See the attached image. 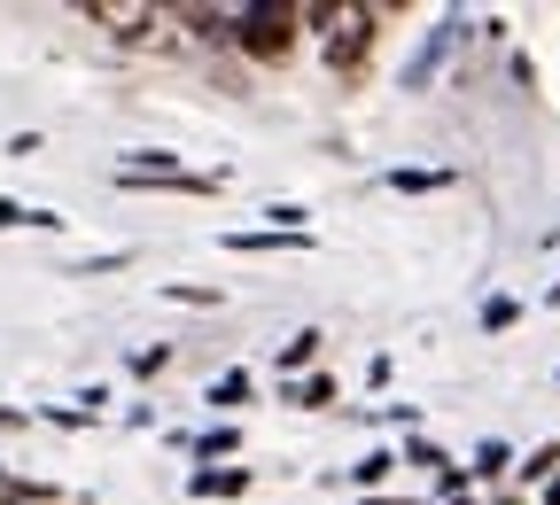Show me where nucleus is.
<instances>
[{
    "instance_id": "10",
    "label": "nucleus",
    "mask_w": 560,
    "mask_h": 505,
    "mask_svg": "<svg viewBox=\"0 0 560 505\" xmlns=\"http://www.w3.org/2000/svg\"><path fill=\"white\" fill-rule=\"evenodd\" d=\"M0 497H9V505H47L55 490L47 482H0Z\"/></svg>"
},
{
    "instance_id": "2",
    "label": "nucleus",
    "mask_w": 560,
    "mask_h": 505,
    "mask_svg": "<svg viewBox=\"0 0 560 505\" xmlns=\"http://www.w3.org/2000/svg\"><path fill=\"white\" fill-rule=\"evenodd\" d=\"M374 24H382V9H342V16H335V32H327L335 79H359V70H366V55H374Z\"/></svg>"
},
{
    "instance_id": "8",
    "label": "nucleus",
    "mask_w": 560,
    "mask_h": 505,
    "mask_svg": "<svg viewBox=\"0 0 560 505\" xmlns=\"http://www.w3.org/2000/svg\"><path fill=\"white\" fill-rule=\"evenodd\" d=\"M452 172H389V187H405V195H429V187H444Z\"/></svg>"
},
{
    "instance_id": "4",
    "label": "nucleus",
    "mask_w": 560,
    "mask_h": 505,
    "mask_svg": "<svg viewBox=\"0 0 560 505\" xmlns=\"http://www.w3.org/2000/svg\"><path fill=\"white\" fill-rule=\"evenodd\" d=\"M172 24H187L195 39H234V9H172Z\"/></svg>"
},
{
    "instance_id": "6",
    "label": "nucleus",
    "mask_w": 560,
    "mask_h": 505,
    "mask_svg": "<svg viewBox=\"0 0 560 505\" xmlns=\"http://www.w3.org/2000/svg\"><path fill=\"white\" fill-rule=\"evenodd\" d=\"M312 357H319V334H312V327L280 342V366H289V374H296V366H312Z\"/></svg>"
},
{
    "instance_id": "13",
    "label": "nucleus",
    "mask_w": 560,
    "mask_h": 505,
    "mask_svg": "<svg viewBox=\"0 0 560 505\" xmlns=\"http://www.w3.org/2000/svg\"><path fill=\"white\" fill-rule=\"evenodd\" d=\"M195 451H202V459H226V451H234V427H210V436H202Z\"/></svg>"
},
{
    "instance_id": "5",
    "label": "nucleus",
    "mask_w": 560,
    "mask_h": 505,
    "mask_svg": "<svg viewBox=\"0 0 560 505\" xmlns=\"http://www.w3.org/2000/svg\"><path fill=\"white\" fill-rule=\"evenodd\" d=\"M187 490H195V497H242V490H249V474H242V467H202Z\"/></svg>"
},
{
    "instance_id": "9",
    "label": "nucleus",
    "mask_w": 560,
    "mask_h": 505,
    "mask_svg": "<svg viewBox=\"0 0 560 505\" xmlns=\"http://www.w3.org/2000/svg\"><path fill=\"white\" fill-rule=\"evenodd\" d=\"M210 404H226V412H234V404H249V374H226L219 389H210Z\"/></svg>"
},
{
    "instance_id": "3",
    "label": "nucleus",
    "mask_w": 560,
    "mask_h": 505,
    "mask_svg": "<svg viewBox=\"0 0 560 505\" xmlns=\"http://www.w3.org/2000/svg\"><path fill=\"white\" fill-rule=\"evenodd\" d=\"M86 24H109V32H117V39H132V47H149V39L164 32V16H156V9H125V0H94Z\"/></svg>"
},
{
    "instance_id": "19",
    "label": "nucleus",
    "mask_w": 560,
    "mask_h": 505,
    "mask_svg": "<svg viewBox=\"0 0 560 505\" xmlns=\"http://www.w3.org/2000/svg\"><path fill=\"white\" fill-rule=\"evenodd\" d=\"M366 505H420V497H366Z\"/></svg>"
},
{
    "instance_id": "18",
    "label": "nucleus",
    "mask_w": 560,
    "mask_h": 505,
    "mask_svg": "<svg viewBox=\"0 0 560 505\" xmlns=\"http://www.w3.org/2000/svg\"><path fill=\"white\" fill-rule=\"evenodd\" d=\"M0 427H24V412H9V404H0Z\"/></svg>"
},
{
    "instance_id": "11",
    "label": "nucleus",
    "mask_w": 560,
    "mask_h": 505,
    "mask_svg": "<svg viewBox=\"0 0 560 505\" xmlns=\"http://www.w3.org/2000/svg\"><path fill=\"white\" fill-rule=\"evenodd\" d=\"M506 467H514V459H506V444H482V451H475V467H467V474H506Z\"/></svg>"
},
{
    "instance_id": "7",
    "label": "nucleus",
    "mask_w": 560,
    "mask_h": 505,
    "mask_svg": "<svg viewBox=\"0 0 560 505\" xmlns=\"http://www.w3.org/2000/svg\"><path fill=\"white\" fill-rule=\"evenodd\" d=\"M289 404L319 412V404H335V381H327V374H312V381H296V389H289Z\"/></svg>"
},
{
    "instance_id": "15",
    "label": "nucleus",
    "mask_w": 560,
    "mask_h": 505,
    "mask_svg": "<svg viewBox=\"0 0 560 505\" xmlns=\"http://www.w3.org/2000/svg\"><path fill=\"white\" fill-rule=\"evenodd\" d=\"M405 459H412V467H436V474H444V467H452V459H444V451H436V444H420V436H412V451H405Z\"/></svg>"
},
{
    "instance_id": "12",
    "label": "nucleus",
    "mask_w": 560,
    "mask_h": 505,
    "mask_svg": "<svg viewBox=\"0 0 560 505\" xmlns=\"http://www.w3.org/2000/svg\"><path fill=\"white\" fill-rule=\"evenodd\" d=\"M389 467H397V459H389V451H374V459H359V467H350V474H359V482L374 490V482H389Z\"/></svg>"
},
{
    "instance_id": "14",
    "label": "nucleus",
    "mask_w": 560,
    "mask_h": 505,
    "mask_svg": "<svg viewBox=\"0 0 560 505\" xmlns=\"http://www.w3.org/2000/svg\"><path fill=\"white\" fill-rule=\"evenodd\" d=\"M482 327H514V296H490L482 304Z\"/></svg>"
},
{
    "instance_id": "16",
    "label": "nucleus",
    "mask_w": 560,
    "mask_h": 505,
    "mask_svg": "<svg viewBox=\"0 0 560 505\" xmlns=\"http://www.w3.org/2000/svg\"><path fill=\"white\" fill-rule=\"evenodd\" d=\"M552 467H560V451H552V444H545V451H537V459H529V467H522V474H529V482H552Z\"/></svg>"
},
{
    "instance_id": "17",
    "label": "nucleus",
    "mask_w": 560,
    "mask_h": 505,
    "mask_svg": "<svg viewBox=\"0 0 560 505\" xmlns=\"http://www.w3.org/2000/svg\"><path fill=\"white\" fill-rule=\"evenodd\" d=\"M0 226H32V210H16L9 195H0Z\"/></svg>"
},
{
    "instance_id": "20",
    "label": "nucleus",
    "mask_w": 560,
    "mask_h": 505,
    "mask_svg": "<svg viewBox=\"0 0 560 505\" xmlns=\"http://www.w3.org/2000/svg\"><path fill=\"white\" fill-rule=\"evenodd\" d=\"M545 497H552V505H560V474H552V482H545Z\"/></svg>"
},
{
    "instance_id": "1",
    "label": "nucleus",
    "mask_w": 560,
    "mask_h": 505,
    "mask_svg": "<svg viewBox=\"0 0 560 505\" xmlns=\"http://www.w3.org/2000/svg\"><path fill=\"white\" fill-rule=\"evenodd\" d=\"M296 32H304V9H280V0H265V9H234V47L257 55V62H289Z\"/></svg>"
}]
</instances>
